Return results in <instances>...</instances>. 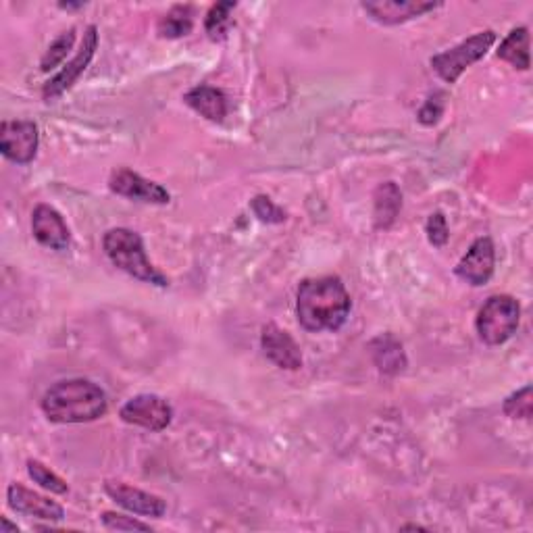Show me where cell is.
I'll return each instance as SVG.
<instances>
[{
	"label": "cell",
	"instance_id": "6da1fadb",
	"mask_svg": "<svg viewBox=\"0 0 533 533\" xmlns=\"http://www.w3.org/2000/svg\"><path fill=\"white\" fill-rule=\"evenodd\" d=\"M352 309V300L340 277L304 279L296 292V313L307 332H336Z\"/></svg>",
	"mask_w": 533,
	"mask_h": 533
},
{
	"label": "cell",
	"instance_id": "7a4b0ae2",
	"mask_svg": "<svg viewBox=\"0 0 533 533\" xmlns=\"http://www.w3.org/2000/svg\"><path fill=\"white\" fill-rule=\"evenodd\" d=\"M42 411L53 423H90L107 413V394L88 379H65L44 394Z\"/></svg>",
	"mask_w": 533,
	"mask_h": 533
},
{
	"label": "cell",
	"instance_id": "3957f363",
	"mask_svg": "<svg viewBox=\"0 0 533 533\" xmlns=\"http://www.w3.org/2000/svg\"><path fill=\"white\" fill-rule=\"evenodd\" d=\"M103 246L111 263L121 271L150 286H169V279L148 261L140 234L128 230V227H115V230H109L105 234Z\"/></svg>",
	"mask_w": 533,
	"mask_h": 533
},
{
	"label": "cell",
	"instance_id": "277c9868",
	"mask_svg": "<svg viewBox=\"0 0 533 533\" xmlns=\"http://www.w3.org/2000/svg\"><path fill=\"white\" fill-rule=\"evenodd\" d=\"M521 319V304L506 294H496L486 300L477 313V334L490 346H500L511 340Z\"/></svg>",
	"mask_w": 533,
	"mask_h": 533
},
{
	"label": "cell",
	"instance_id": "5b68a950",
	"mask_svg": "<svg viewBox=\"0 0 533 533\" xmlns=\"http://www.w3.org/2000/svg\"><path fill=\"white\" fill-rule=\"evenodd\" d=\"M494 42H496V34L492 30L479 32L471 36L469 40L446 50V53L431 57V67H434V71L444 82L456 84L467 67H471L473 63L481 61L488 55V50L494 46Z\"/></svg>",
	"mask_w": 533,
	"mask_h": 533
},
{
	"label": "cell",
	"instance_id": "8992f818",
	"mask_svg": "<svg viewBox=\"0 0 533 533\" xmlns=\"http://www.w3.org/2000/svg\"><path fill=\"white\" fill-rule=\"evenodd\" d=\"M119 417L125 423L144 427L148 431H163L171 425L173 409H171V404L163 400L161 396L140 394L123 404Z\"/></svg>",
	"mask_w": 533,
	"mask_h": 533
},
{
	"label": "cell",
	"instance_id": "52a82bcc",
	"mask_svg": "<svg viewBox=\"0 0 533 533\" xmlns=\"http://www.w3.org/2000/svg\"><path fill=\"white\" fill-rule=\"evenodd\" d=\"M0 150L17 165L32 163L38 150V125L34 121H3Z\"/></svg>",
	"mask_w": 533,
	"mask_h": 533
},
{
	"label": "cell",
	"instance_id": "ba28073f",
	"mask_svg": "<svg viewBox=\"0 0 533 533\" xmlns=\"http://www.w3.org/2000/svg\"><path fill=\"white\" fill-rule=\"evenodd\" d=\"M96 48H98V30H96V25H90V28L86 30L84 34V40H82V46L78 50V55H75L57 75L53 80H50L42 94L46 100H55L59 96H63L67 90L73 88V84L78 82L84 71L88 69L90 61L94 59V53H96Z\"/></svg>",
	"mask_w": 533,
	"mask_h": 533
},
{
	"label": "cell",
	"instance_id": "9c48e42d",
	"mask_svg": "<svg viewBox=\"0 0 533 533\" xmlns=\"http://www.w3.org/2000/svg\"><path fill=\"white\" fill-rule=\"evenodd\" d=\"M109 188L123 198L148 202V205H167V202L171 200L169 192L161 184L150 182L140 173L125 169V167L113 171L111 180H109Z\"/></svg>",
	"mask_w": 533,
	"mask_h": 533
},
{
	"label": "cell",
	"instance_id": "30bf717a",
	"mask_svg": "<svg viewBox=\"0 0 533 533\" xmlns=\"http://www.w3.org/2000/svg\"><path fill=\"white\" fill-rule=\"evenodd\" d=\"M494 265L496 250L492 238H477L467 250V255L456 265V275L469 286H486L494 275Z\"/></svg>",
	"mask_w": 533,
	"mask_h": 533
},
{
	"label": "cell",
	"instance_id": "8fae6325",
	"mask_svg": "<svg viewBox=\"0 0 533 533\" xmlns=\"http://www.w3.org/2000/svg\"><path fill=\"white\" fill-rule=\"evenodd\" d=\"M261 348L265 357L279 369L298 371L302 367V352L294 338L275 323H267L261 334Z\"/></svg>",
	"mask_w": 533,
	"mask_h": 533
},
{
	"label": "cell",
	"instance_id": "7c38bea8",
	"mask_svg": "<svg viewBox=\"0 0 533 533\" xmlns=\"http://www.w3.org/2000/svg\"><path fill=\"white\" fill-rule=\"evenodd\" d=\"M105 492L130 513H136L142 517H155V519H161L167 513V504L163 498L148 494L140 488L121 484V481H107Z\"/></svg>",
	"mask_w": 533,
	"mask_h": 533
},
{
	"label": "cell",
	"instance_id": "4fadbf2b",
	"mask_svg": "<svg viewBox=\"0 0 533 533\" xmlns=\"http://www.w3.org/2000/svg\"><path fill=\"white\" fill-rule=\"evenodd\" d=\"M361 7L377 23L398 25L429 11H436L438 7H442V3H427V0H375V3H363Z\"/></svg>",
	"mask_w": 533,
	"mask_h": 533
},
{
	"label": "cell",
	"instance_id": "5bb4252c",
	"mask_svg": "<svg viewBox=\"0 0 533 533\" xmlns=\"http://www.w3.org/2000/svg\"><path fill=\"white\" fill-rule=\"evenodd\" d=\"M7 500H9L11 509L21 513V515L44 519V521L65 519V511H63L61 504H57L55 500H50V498H44V496L28 490V488H23L21 484L9 486Z\"/></svg>",
	"mask_w": 533,
	"mask_h": 533
},
{
	"label": "cell",
	"instance_id": "9a60e30c",
	"mask_svg": "<svg viewBox=\"0 0 533 533\" xmlns=\"http://www.w3.org/2000/svg\"><path fill=\"white\" fill-rule=\"evenodd\" d=\"M32 232H34V238L42 246L53 248V250H67L71 242V234H69L65 219L61 217L57 209L48 207V205L36 207L32 215Z\"/></svg>",
	"mask_w": 533,
	"mask_h": 533
},
{
	"label": "cell",
	"instance_id": "2e32d148",
	"mask_svg": "<svg viewBox=\"0 0 533 533\" xmlns=\"http://www.w3.org/2000/svg\"><path fill=\"white\" fill-rule=\"evenodd\" d=\"M375 367L384 375H398L406 369V354L402 342L394 334H382L369 344Z\"/></svg>",
	"mask_w": 533,
	"mask_h": 533
},
{
	"label": "cell",
	"instance_id": "e0dca14e",
	"mask_svg": "<svg viewBox=\"0 0 533 533\" xmlns=\"http://www.w3.org/2000/svg\"><path fill=\"white\" fill-rule=\"evenodd\" d=\"M186 105L209 121H223L227 117V98L213 86H196L186 96Z\"/></svg>",
	"mask_w": 533,
	"mask_h": 533
},
{
	"label": "cell",
	"instance_id": "ac0fdd59",
	"mask_svg": "<svg viewBox=\"0 0 533 533\" xmlns=\"http://www.w3.org/2000/svg\"><path fill=\"white\" fill-rule=\"evenodd\" d=\"M373 200H375V211H373L375 227L377 230H388L402 209V192L394 182H386L375 190Z\"/></svg>",
	"mask_w": 533,
	"mask_h": 533
},
{
	"label": "cell",
	"instance_id": "d6986e66",
	"mask_svg": "<svg viewBox=\"0 0 533 533\" xmlns=\"http://www.w3.org/2000/svg\"><path fill=\"white\" fill-rule=\"evenodd\" d=\"M498 59L511 63L515 69H529V30L515 28L498 48Z\"/></svg>",
	"mask_w": 533,
	"mask_h": 533
},
{
	"label": "cell",
	"instance_id": "ffe728a7",
	"mask_svg": "<svg viewBox=\"0 0 533 533\" xmlns=\"http://www.w3.org/2000/svg\"><path fill=\"white\" fill-rule=\"evenodd\" d=\"M192 7L177 5L173 7L161 21H159V34L163 38H182L192 32Z\"/></svg>",
	"mask_w": 533,
	"mask_h": 533
},
{
	"label": "cell",
	"instance_id": "44dd1931",
	"mask_svg": "<svg viewBox=\"0 0 533 533\" xmlns=\"http://www.w3.org/2000/svg\"><path fill=\"white\" fill-rule=\"evenodd\" d=\"M238 5L236 3H217L213 5V9L209 11L207 15V21H205V30L209 34L211 40H223L227 36V32H230L232 28V13Z\"/></svg>",
	"mask_w": 533,
	"mask_h": 533
},
{
	"label": "cell",
	"instance_id": "7402d4cb",
	"mask_svg": "<svg viewBox=\"0 0 533 533\" xmlns=\"http://www.w3.org/2000/svg\"><path fill=\"white\" fill-rule=\"evenodd\" d=\"M28 473L36 481V484H40L48 492L59 494V496H63V494L69 492V486L65 484V481L55 471H50L46 465H42L40 461L30 459L28 461Z\"/></svg>",
	"mask_w": 533,
	"mask_h": 533
},
{
	"label": "cell",
	"instance_id": "603a6c76",
	"mask_svg": "<svg viewBox=\"0 0 533 533\" xmlns=\"http://www.w3.org/2000/svg\"><path fill=\"white\" fill-rule=\"evenodd\" d=\"M73 42H75V30H69L63 36H59L53 44L48 46V50L40 61V69L50 71V69H55L57 65H61L67 59L69 50L73 48Z\"/></svg>",
	"mask_w": 533,
	"mask_h": 533
},
{
	"label": "cell",
	"instance_id": "cb8c5ba5",
	"mask_svg": "<svg viewBox=\"0 0 533 533\" xmlns=\"http://www.w3.org/2000/svg\"><path fill=\"white\" fill-rule=\"evenodd\" d=\"M504 413L511 419H531L533 413V400H531V386L521 388L519 392L511 394L504 400Z\"/></svg>",
	"mask_w": 533,
	"mask_h": 533
},
{
	"label": "cell",
	"instance_id": "d4e9b609",
	"mask_svg": "<svg viewBox=\"0 0 533 533\" xmlns=\"http://www.w3.org/2000/svg\"><path fill=\"white\" fill-rule=\"evenodd\" d=\"M252 213H255L261 221L265 223H284L286 221V213L279 209L277 205H273V200L269 196H257L255 200L250 202Z\"/></svg>",
	"mask_w": 533,
	"mask_h": 533
},
{
	"label": "cell",
	"instance_id": "484cf974",
	"mask_svg": "<svg viewBox=\"0 0 533 533\" xmlns=\"http://www.w3.org/2000/svg\"><path fill=\"white\" fill-rule=\"evenodd\" d=\"M103 525L107 529H117V531H152L150 525L134 519V517H128V515H119V513H103Z\"/></svg>",
	"mask_w": 533,
	"mask_h": 533
},
{
	"label": "cell",
	"instance_id": "4316f807",
	"mask_svg": "<svg viewBox=\"0 0 533 533\" xmlns=\"http://www.w3.org/2000/svg\"><path fill=\"white\" fill-rule=\"evenodd\" d=\"M425 232H427V238L429 242L434 244V246H444L448 242V223H446V217L442 213H434L429 219H427V227H425Z\"/></svg>",
	"mask_w": 533,
	"mask_h": 533
},
{
	"label": "cell",
	"instance_id": "83f0119b",
	"mask_svg": "<svg viewBox=\"0 0 533 533\" xmlns=\"http://www.w3.org/2000/svg\"><path fill=\"white\" fill-rule=\"evenodd\" d=\"M442 113H444V94L438 92V94L427 98V103L423 105V109L419 111L417 117L423 125H436L440 121Z\"/></svg>",
	"mask_w": 533,
	"mask_h": 533
},
{
	"label": "cell",
	"instance_id": "f1b7e54d",
	"mask_svg": "<svg viewBox=\"0 0 533 533\" xmlns=\"http://www.w3.org/2000/svg\"><path fill=\"white\" fill-rule=\"evenodd\" d=\"M9 531H19V527L17 525H13V523H9V519L7 517H3V519H0V533H9Z\"/></svg>",
	"mask_w": 533,
	"mask_h": 533
},
{
	"label": "cell",
	"instance_id": "f546056e",
	"mask_svg": "<svg viewBox=\"0 0 533 533\" xmlns=\"http://www.w3.org/2000/svg\"><path fill=\"white\" fill-rule=\"evenodd\" d=\"M59 7H61V9H82L84 3H75V5H73V3H61Z\"/></svg>",
	"mask_w": 533,
	"mask_h": 533
}]
</instances>
